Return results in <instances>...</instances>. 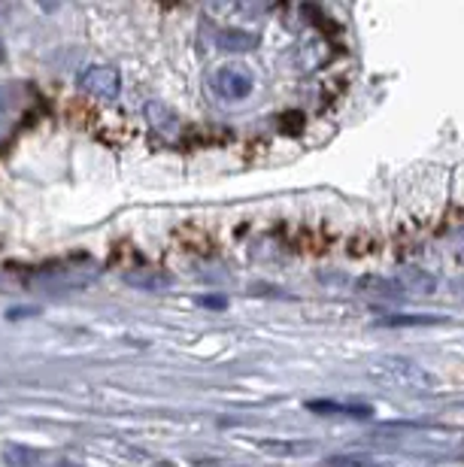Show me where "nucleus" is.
<instances>
[{
  "label": "nucleus",
  "instance_id": "1",
  "mask_svg": "<svg viewBox=\"0 0 464 467\" xmlns=\"http://www.w3.org/2000/svg\"><path fill=\"white\" fill-rule=\"evenodd\" d=\"M370 377L388 389L413 391V395H431L440 386L438 377L428 368H422L413 358H401V355H383V358H376L374 368H370Z\"/></svg>",
  "mask_w": 464,
  "mask_h": 467
},
{
  "label": "nucleus",
  "instance_id": "2",
  "mask_svg": "<svg viewBox=\"0 0 464 467\" xmlns=\"http://www.w3.org/2000/svg\"><path fill=\"white\" fill-rule=\"evenodd\" d=\"M100 276V267L95 261H61V265H46L34 276L36 285L49 288V292H73V288H86Z\"/></svg>",
  "mask_w": 464,
  "mask_h": 467
},
{
  "label": "nucleus",
  "instance_id": "3",
  "mask_svg": "<svg viewBox=\"0 0 464 467\" xmlns=\"http://www.w3.org/2000/svg\"><path fill=\"white\" fill-rule=\"evenodd\" d=\"M210 86L219 98L243 100V98H249V91H253L255 79H253V70L243 67V64H225V67L212 70Z\"/></svg>",
  "mask_w": 464,
  "mask_h": 467
},
{
  "label": "nucleus",
  "instance_id": "4",
  "mask_svg": "<svg viewBox=\"0 0 464 467\" xmlns=\"http://www.w3.org/2000/svg\"><path fill=\"white\" fill-rule=\"evenodd\" d=\"M79 91L95 100H116L119 91H122V79L107 64H91L79 73Z\"/></svg>",
  "mask_w": 464,
  "mask_h": 467
},
{
  "label": "nucleus",
  "instance_id": "5",
  "mask_svg": "<svg viewBox=\"0 0 464 467\" xmlns=\"http://www.w3.org/2000/svg\"><path fill=\"white\" fill-rule=\"evenodd\" d=\"M307 410L319 416H349V419H370L374 407L367 404H337V400H310Z\"/></svg>",
  "mask_w": 464,
  "mask_h": 467
},
{
  "label": "nucleus",
  "instance_id": "6",
  "mask_svg": "<svg viewBox=\"0 0 464 467\" xmlns=\"http://www.w3.org/2000/svg\"><path fill=\"white\" fill-rule=\"evenodd\" d=\"M46 459H49V455L40 452V450H31V446L13 443L4 450V462L9 467H46Z\"/></svg>",
  "mask_w": 464,
  "mask_h": 467
},
{
  "label": "nucleus",
  "instance_id": "7",
  "mask_svg": "<svg viewBox=\"0 0 464 467\" xmlns=\"http://www.w3.org/2000/svg\"><path fill=\"white\" fill-rule=\"evenodd\" d=\"M146 119L152 121V128L164 130V134H173V130H180V116H176L167 104H161V100H152V104H146Z\"/></svg>",
  "mask_w": 464,
  "mask_h": 467
},
{
  "label": "nucleus",
  "instance_id": "8",
  "mask_svg": "<svg viewBox=\"0 0 464 467\" xmlns=\"http://www.w3.org/2000/svg\"><path fill=\"white\" fill-rule=\"evenodd\" d=\"M397 288L404 292H422V295H431L434 292V276L431 274H422L419 267H407L401 279H397Z\"/></svg>",
  "mask_w": 464,
  "mask_h": 467
},
{
  "label": "nucleus",
  "instance_id": "9",
  "mask_svg": "<svg viewBox=\"0 0 464 467\" xmlns=\"http://www.w3.org/2000/svg\"><path fill=\"white\" fill-rule=\"evenodd\" d=\"M440 316H413V313H401V316H386L376 325H392V328H407V325H440Z\"/></svg>",
  "mask_w": 464,
  "mask_h": 467
},
{
  "label": "nucleus",
  "instance_id": "10",
  "mask_svg": "<svg viewBox=\"0 0 464 467\" xmlns=\"http://www.w3.org/2000/svg\"><path fill=\"white\" fill-rule=\"evenodd\" d=\"M219 46L225 52H246V49H253V46H255V36L240 34V31H228V34L219 36Z\"/></svg>",
  "mask_w": 464,
  "mask_h": 467
},
{
  "label": "nucleus",
  "instance_id": "11",
  "mask_svg": "<svg viewBox=\"0 0 464 467\" xmlns=\"http://www.w3.org/2000/svg\"><path fill=\"white\" fill-rule=\"evenodd\" d=\"M262 450L267 452H276V455H304V452H313V443H285V441H262L258 443Z\"/></svg>",
  "mask_w": 464,
  "mask_h": 467
},
{
  "label": "nucleus",
  "instance_id": "12",
  "mask_svg": "<svg viewBox=\"0 0 464 467\" xmlns=\"http://www.w3.org/2000/svg\"><path fill=\"white\" fill-rule=\"evenodd\" d=\"M125 279H128L131 285H137V288H161V285H170V276H164V274H150V276L128 274Z\"/></svg>",
  "mask_w": 464,
  "mask_h": 467
},
{
  "label": "nucleus",
  "instance_id": "13",
  "mask_svg": "<svg viewBox=\"0 0 464 467\" xmlns=\"http://www.w3.org/2000/svg\"><path fill=\"white\" fill-rule=\"evenodd\" d=\"M361 288H370L367 295H379V297H392V295L401 292V288L386 283V279H361Z\"/></svg>",
  "mask_w": 464,
  "mask_h": 467
},
{
  "label": "nucleus",
  "instance_id": "14",
  "mask_svg": "<svg viewBox=\"0 0 464 467\" xmlns=\"http://www.w3.org/2000/svg\"><path fill=\"white\" fill-rule=\"evenodd\" d=\"M328 467H376L370 459H328Z\"/></svg>",
  "mask_w": 464,
  "mask_h": 467
},
{
  "label": "nucleus",
  "instance_id": "15",
  "mask_svg": "<svg viewBox=\"0 0 464 467\" xmlns=\"http://www.w3.org/2000/svg\"><path fill=\"white\" fill-rule=\"evenodd\" d=\"M4 55H6V49H4V40H0V61H4Z\"/></svg>",
  "mask_w": 464,
  "mask_h": 467
}]
</instances>
